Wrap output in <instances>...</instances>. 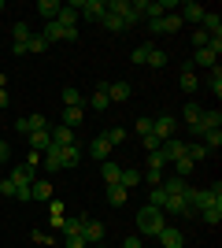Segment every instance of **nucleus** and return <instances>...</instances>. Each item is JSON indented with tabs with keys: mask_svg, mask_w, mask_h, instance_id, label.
I'll return each mask as SVG.
<instances>
[{
	"mask_svg": "<svg viewBox=\"0 0 222 248\" xmlns=\"http://www.w3.org/2000/svg\"><path fill=\"white\" fill-rule=\"evenodd\" d=\"M141 182H152V186H159V182H163V170H145V174H141Z\"/></svg>",
	"mask_w": 222,
	"mask_h": 248,
	"instance_id": "nucleus-49",
	"label": "nucleus"
},
{
	"mask_svg": "<svg viewBox=\"0 0 222 248\" xmlns=\"http://www.w3.org/2000/svg\"><path fill=\"white\" fill-rule=\"evenodd\" d=\"M196 89H200V78L192 71H181V93H196Z\"/></svg>",
	"mask_w": 222,
	"mask_h": 248,
	"instance_id": "nucleus-34",
	"label": "nucleus"
},
{
	"mask_svg": "<svg viewBox=\"0 0 222 248\" xmlns=\"http://www.w3.org/2000/svg\"><path fill=\"white\" fill-rule=\"evenodd\" d=\"M26 141H30V152H44L48 148V130H33V134H26Z\"/></svg>",
	"mask_w": 222,
	"mask_h": 248,
	"instance_id": "nucleus-22",
	"label": "nucleus"
},
{
	"mask_svg": "<svg viewBox=\"0 0 222 248\" xmlns=\"http://www.w3.org/2000/svg\"><path fill=\"white\" fill-rule=\"evenodd\" d=\"M0 189H4V174H0Z\"/></svg>",
	"mask_w": 222,
	"mask_h": 248,
	"instance_id": "nucleus-56",
	"label": "nucleus"
},
{
	"mask_svg": "<svg viewBox=\"0 0 222 248\" xmlns=\"http://www.w3.org/2000/svg\"><path fill=\"white\" fill-rule=\"evenodd\" d=\"M189 41H192V48H207V45H211V37H207L204 30H192V37H189Z\"/></svg>",
	"mask_w": 222,
	"mask_h": 248,
	"instance_id": "nucleus-43",
	"label": "nucleus"
},
{
	"mask_svg": "<svg viewBox=\"0 0 222 248\" xmlns=\"http://www.w3.org/2000/svg\"><path fill=\"white\" fill-rule=\"evenodd\" d=\"M200 30L207 33V37H222V19H219V11H207V15H204Z\"/></svg>",
	"mask_w": 222,
	"mask_h": 248,
	"instance_id": "nucleus-15",
	"label": "nucleus"
},
{
	"mask_svg": "<svg viewBox=\"0 0 222 248\" xmlns=\"http://www.w3.org/2000/svg\"><path fill=\"white\" fill-rule=\"evenodd\" d=\"M107 96H111V104L115 100H130V82H111L107 85Z\"/></svg>",
	"mask_w": 222,
	"mask_h": 248,
	"instance_id": "nucleus-26",
	"label": "nucleus"
},
{
	"mask_svg": "<svg viewBox=\"0 0 222 248\" xmlns=\"http://www.w3.org/2000/svg\"><path fill=\"white\" fill-rule=\"evenodd\" d=\"M159 186H163V193H167V197H181V193L189 189V186H185V178H178V174L167 178V182H159Z\"/></svg>",
	"mask_w": 222,
	"mask_h": 248,
	"instance_id": "nucleus-19",
	"label": "nucleus"
},
{
	"mask_svg": "<svg viewBox=\"0 0 222 248\" xmlns=\"http://www.w3.org/2000/svg\"><path fill=\"white\" fill-rule=\"evenodd\" d=\"M48 145H52V148L74 145V130H71V126H56V130H48Z\"/></svg>",
	"mask_w": 222,
	"mask_h": 248,
	"instance_id": "nucleus-9",
	"label": "nucleus"
},
{
	"mask_svg": "<svg viewBox=\"0 0 222 248\" xmlns=\"http://www.w3.org/2000/svg\"><path fill=\"white\" fill-rule=\"evenodd\" d=\"M159 152L167 155V163H174V159H181V155H185V141L170 137V141H163V145H159Z\"/></svg>",
	"mask_w": 222,
	"mask_h": 248,
	"instance_id": "nucleus-12",
	"label": "nucleus"
},
{
	"mask_svg": "<svg viewBox=\"0 0 222 248\" xmlns=\"http://www.w3.org/2000/svg\"><path fill=\"white\" fill-rule=\"evenodd\" d=\"M59 8H63L59 0H37V15H41V19H48V22H56Z\"/></svg>",
	"mask_w": 222,
	"mask_h": 248,
	"instance_id": "nucleus-16",
	"label": "nucleus"
},
{
	"mask_svg": "<svg viewBox=\"0 0 222 248\" xmlns=\"http://www.w3.org/2000/svg\"><path fill=\"white\" fill-rule=\"evenodd\" d=\"M82 119H85V108H63V126H82Z\"/></svg>",
	"mask_w": 222,
	"mask_h": 248,
	"instance_id": "nucleus-28",
	"label": "nucleus"
},
{
	"mask_svg": "<svg viewBox=\"0 0 222 248\" xmlns=\"http://www.w3.org/2000/svg\"><path fill=\"white\" fill-rule=\"evenodd\" d=\"M82 163V148L78 145H67L63 148V170H71V167H78Z\"/></svg>",
	"mask_w": 222,
	"mask_h": 248,
	"instance_id": "nucleus-27",
	"label": "nucleus"
},
{
	"mask_svg": "<svg viewBox=\"0 0 222 248\" xmlns=\"http://www.w3.org/2000/svg\"><path fill=\"white\" fill-rule=\"evenodd\" d=\"M82 222H85V215H78V218H63L59 233H63V237H71V233H82Z\"/></svg>",
	"mask_w": 222,
	"mask_h": 248,
	"instance_id": "nucleus-32",
	"label": "nucleus"
},
{
	"mask_svg": "<svg viewBox=\"0 0 222 248\" xmlns=\"http://www.w3.org/2000/svg\"><path fill=\"white\" fill-rule=\"evenodd\" d=\"M178 15H181V22H196V26H200L204 22V15H207V8H204V4H196V0H185V4H178Z\"/></svg>",
	"mask_w": 222,
	"mask_h": 248,
	"instance_id": "nucleus-6",
	"label": "nucleus"
},
{
	"mask_svg": "<svg viewBox=\"0 0 222 248\" xmlns=\"http://www.w3.org/2000/svg\"><path fill=\"white\" fill-rule=\"evenodd\" d=\"M26 123H30V134L33 130H48V119H44V115H30Z\"/></svg>",
	"mask_w": 222,
	"mask_h": 248,
	"instance_id": "nucleus-45",
	"label": "nucleus"
},
{
	"mask_svg": "<svg viewBox=\"0 0 222 248\" xmlns=\"http://www.w3.org/2000/svg\"><path fill=\"white\" fill-rule=\"evenodd\" d=\"M163 204H167L163 186H152V189H148V207H159V211H163Z\"/></svg>",
	"mask_w": 222,
	"mask_h": 248,
	"instance_id": "nucleus-31",
	"label": "nucleus"
},
{
	"mask_svg": "<svg viewBox=\"0 0 222 248\" xmlns=\"http://www.w3.org/2000/svg\"><path fill=\"white\" fill-rule=\"evenodd\" d=\"M8 155H11V148H8V141L0 137V167H4V159H8Z\"/></svg>",
	"mask_w": 222,
	"mask_h": 248,
	"instance_id": "nucleus-53",
	"label": "nucleus"
},
{
	"mask_svg": "<svg viewBox=\"0 0 222 248\" xmlns=\"http://www.w3.org/2000/svg\"><path fill=\"white\" fill-rule=\"evenodd\" d=\"M30 26H26V22H15V26H11V37H15V45H26L30 41Z\"/></svg>",
	"mask_w": 222,
	"mask_h": 248,
	"instance_id": "nucleus-35",
	"label": "nucleus"
},
{
	"mask_svg": "<svg viewBox=\"0 0 222 248\" xmlns=\"http://www.w3.org/2000/svg\"><path fill=\"white\" fill-rule=\"evenodd\" d=\"M8 182L11 186H33V182H37V170H30L26 163H15L8 170Z\"/></svg>",
	"mask_w": 222,
	"mask_h": 248,
	"instance_id": "nucleus-5",
	"label": "nucleus"
},
{
	"mask_svg": "<svg viewBox=\"0 0 222 248\" xmlns=\"http://www.w3.org/2000/svg\"><path fill=\"white\" fill-rule=\"evenodd\" d=\"M207 89H211L215 96H222V71L219 67H211V74H207Z\"/></svg>",
	"mask_w": 222,
	"mask_h": 248,
	"instance_id": "nucleus-38",
	"label": "nucleus"
},
{
	"mask_svg": "<svg viewBox=\"0 0 222 248\" xmlns=\"http://www.w3.org/2000/svg\"><path fill=\"white\" fill-rule=\"evenodd\" d=\"M222 126V115L219 111H200V137L207 134V130H219Z\"/></svg>",
	"mask_w": 222,
	"mask_h": 248,
	"instance_id": "nucleus-20",
	"label": "nucleus"
},
{
	"mask_svg": "<svg viewBox=\"0 0 222 248\" xmlns=\"http://www.w3.org/2000/svg\"><path fill=\"white\" fill-rule=\"evenodd\" d=\"M89 152H93L96 159H107V155H111V145H107V137H104V134H96L93 141H89Z\"/></svg>",
	"mask_w": 222,
	"mask_h": 248,
	"instance_id": "nucleus-18",
	"label": "nucleus"
},
{
	"mask_svg": "<svg viewBox=\"0 0 222 248\" xmlns=\"http://www.w3.org/2000/svg\"><path fill=\"white\" fill-rule=\"evenodd\" d=\"M63 108H85L82 93H78V89H74V85H67V89H63Z\"/></svg>",
	"mask_w": 222,
	"mask_h": 248,
	"instance_id": "nucleus-29",
	"label": "nucleus"
},
{
	"mask_svg": "<svg viewBox=\"0 0 222 248\" xmlns=\"http://www.w3.org/2000/svg\"><path fill=\"white\" fill-rule=\"evenodd\" d=\"M174 130H178V119H174V115H159V119H152V134H156L159 141H170Z\"/></svg>",
	"mask_w": 222,
	"mask_h": 248,
	"instance_id": "nucleus-4",
	"label": "nucleus"
},
{
	"mask_svg": "<svg viewBox=\"0 0 222 248\" xmlns=\"http://www.w3.org/2000/svg\"><path fill=\"white\" fill-rule=\"evenodd\" d=\"M159 26H163V33H178V30H181V15H178V11L159 15Z\"/></svg>",
	"mask_w": 222,
	"mask_h": 248,
	"instance_id": "nucleus-24",
	"label": "nucleus"
},
{
	"mask_svg": "<svg viewBox=\"0 0 222 248\" xmlns=\"http://www.w3.org/2000/svg\"><path fill=\"white\" fill-rule=\"evenodd\" d=\"M4 104H8V89H0V108H4Z\"/></svg>",
	"mask_w": 222,
	"mask_h": 248,
	"instance_id": "nucleus-54",
	"label": "nucleus"
},
{
	"mask_svg": "<svg viewBox=\"0 0 222 248\" xmlns=\"http://www.w3.org/2000/svg\"><path fill=\"white\" fill-rule=\"evenodd\" d=\"M78 15L89 19V22H100L107 15V0H82V4H78Z\"/></svg>",
	"mask_w": 222,
	"mask_h": 248,
	"instance_id": "nucleus-2",
	"label": "nucleus"
},
{
	"mask_svg": "<svg viewBox=\"0 0 222 248\" xmlns=\"http://www.w3.org/2000/svg\"><path fill=\"white\" fill-rule=\"evenodd\" d=\"M56 22H59V26H78V11L71 8V4H63V8H59V15H56Z\"/></svg>",
	"mask_w": 222,
	"mask_h": 248,
	"instance_id": "nucleus-25",
	"label": "nucleus"
},
{
	"mask_svg": "<svg viewBox=\"0 0 222 248\" xmlns=\"http://www.w3.org/2000/svg\"><path fill=\"white\" fill-rule=\"evenodd\" d=\"M133 222H137V233H145V237H156L159 230L167 226V215H163V211H159V207H141L137 211V218H133Z\"/></svg>",
	"mask_w": 222,
	"mask_h": 248,
	"instance_id": "nucleus-1",
	"label": "nucleus"
},
{
	"mask_svg": "<svg viewBox=\"0 0 222 248\" xmlns=\"http://www.w3.org/2000/svg\"><path fill=\"white\" fill-rule=\"evenodd\" d=\"M163 215H170V218L192 215V218H196V211H192V207L185 204V197H167V204H163Z\"/></svg>",
	"mask_w": 222,
	"mask_h": 248,
	"instance_id": "nucleus-7",
	"label": "nucleus"
},
{
	"mask_svg": "<svg viewBox=\"0 0 222 248\" xmlns=\"http://www.w3.org/2000/svg\"><path fill=\"white\" fill-rule=\"evenodd\" d=\"M156 241H159V248H181V245H185V233H181L178 226H170V222H167V226L156 233Z\"/></svg>",
	"mask_w": 222,
	"mask_h": 248,
	"instance_id": "nucleus-3",
	"label": "nucleus"
},
{
	"mask_svg": "<svg viewBox=\"0 0 222 248\" xmlns=\"http://www.w3.org/2000/svg\"><path fill=\"white\" fill-rule=\"evenodd\" d=\"M89 108H93V111H107V108H111V96H107V85H96V93L89 96Z\"/></svg>",
	"mask_w": 222,
	"mask_h": 248,
	"instance_id": "nucleus-13",
	"label": "nucleus"
},
{
	"mask_svg": "<svg viewBox=\"0 0 222 248\" xmlns=\"http://www.w3.org/2000/svg\"><path fill=\"white\" fill-rule=\"evenodd\" d=\"M126 200H130V189L107 186V204H111V207H126Z\"/></svg>",
	"mask_w": 222,
	"mask_h": 248,
	"instance_id": "nucleus-17",
	"label": "nucleus"
},
{
	"mask_svg": "<svg viewBox=\"0 0 222 248\" xmlns=\"http://www.w3.org/2000/svg\"><path fill=\"white\" fill-rule=\"evenodd\" d=\"M100 26H104V30H111V33H118V30H126V22L118 19V15H111V11H107L104 19H100Z\"/></svg>",
	"mask_w": 222,
	"mask_h": 248,
	"instance_id": "nucleus-36",
	"label": "nucleus"
},
{
	"mask_svg": "<svg viewBox=\"0 0 222 248\" xmlns=\"http://www.w3.org/2000/svg\"><path fill=\"white\" fill-rule=\"evenodd\" d=\"M141 141H145V148H148V152H156V148L163 145V141H159L156 134H145V137H141Z\"/></svg>",
	"mask_w": 222,
	"mask_h": 248,
	"instance_id": "nucleus-50",
	"label": "nucleus"
},
{
	"mask_svg": "<svg viewBox=\"0 0 222 248\" xmlns=\"http://www.w3.org/2000/svg\"><path fill=\"white\" fill-rule=\"evenodd\" d=\"M145 67H152V71L167 67V52H163V48H152V52H148V60H145Z\"/></svg>",
	"mask_w": 222,
	"mask_h": 248,
	"instance_id": "nucleus-30",
	"label": "nucleus"
},
{
	"mask_svg": "<svg viewBox=\"0 0 222 248\" xmlns=\"http://www.w3.org/2000/svg\"><path fill=\"white\" fill-rule=\"evenodd\" d=\"M63 245H67V248H89L82 233H71V237H63Z\"/></svg>",
	"mask_w": 222,
	"mask_h": 248,
	"instance_id": "nucleus-46",
	"label": "nucleus"
},
{
	"mask_svg": "<svg viewBox=\"0 0 222 248\" xmlns=\"http://www.w3.org/2000/svg\"><path fill=\"white\" fill-rule=\"evenodd\" d=\"M44 41H48V45L63 41V26H59V22H48V26H44Z\"/></svg>",
	"mask_w": 222,
	"mask_h": 248,
	"instance_id": "nucleus-39",
	"label": "nucleus"
},
{
	"mask_svg": "<svg viewBox=\"0 0 222 248\" xmlns=\"http://www.w3.org/2000/svg\"><path fill=\"white\" fill-rule=\"evenodd\" d=\"M33 241H37V245H52V233H48V230H33Z\"/></svg>",
	"mask_w": 222,
	"mask_h": 248,
	"instance_id": "nucleus-48",
	"label": "nucleus"
},
{
	"mask_svg": "<svg viewBox=\"0 0 222 248\" xmlns=\"http://www.w3.org/2000/svg\"><path fill=\"white\" fill-rule=\"evenodd\" d=\"M107 145H111V148H115V145H122V141H126V130H122V126H111V130H107Z\"/></svg>",
	"mask_w": 222,
	"mask_h": 248,
	"instance_id": "nucleus-40",
	"label": "nucleus"
},
{
	"mask_svg": "<svg viewBox=\"0 0 222 248\" xmlns=\"http://www.w3.org/2000/svg\"><path fill=\"white\" fill-rule=\"evenodd\" d=\"M0 89H8V74H0Z\"/></svg>",
	"mask_w": 222,
	"mask_h": 248,
	"instance_id": "nucleus-55",
	"label": "nucleus"
},
{
	"mask_svg": "<svg viewBox=\"0 0 222 248\" xmlns=\"http://www.w3.org/2000/svg\"><path fill=\"white\" fill-rule=\"evenodd\" d=\"M174 174H178V178H189L192 174V159H185V155L174 159Z\"/></svg>",
	"mask_w": 222,
	"mask_h": 248,
	"instance_id": "nucleus-41",
	"label": "nucleus"
},
{
	"mask_svg": "<svg viewBox=\"0 0 222 248\" xmlns=\"http://www.w3.org/2000/svg\"><path fill=\"white\" fill-rule=\"evenodd\" d=\"M82 237H85V245H100V241H104V222H96V218L85 215V222H82Z\"/></svg>",
	"mask_w": 222,
	"mask_h": 248,
	"instance_id": "nucleus-8",
	"label": "nucleus"
},
{
	"mask_svg": "<svg viewBox=\"0 0 222 248\" xmlns=\"http://www.w3.org/2000/svg\"><path fill=\"white\" fill-rule=\"evenodd\" d=\"M22 163L30 167V170H37V163H41V152H30V155H26V159H22Z\"/></svg>",
	"mask_w": 222,
	"mask_h": 248,
	"instance_id": "nucleus-51",
	"label": "nucleus"
},
{
	"mask_svg": "<svg viewBox=\"0 0 222 248\" xmlns=\"http://www.w3.org/2000/svg\"><path fill=\"white\" fill-rule=\"evenodd\" d=\"M52 182H48V178H37V182H33L30 186V200H41V204H48V200H52Z\"/></svg>",
	"mask_w": 222,
	"mask_h": 248,
	"instance_id": "nucleus-10",
	"label": "nucleus"
},
{
	"mask_svg": "<svg viewBox=\"0 0 222 248\" xmlns=\"http://www.w3.org/2000/svg\"><path fill=\"white\" fill-rule=\"evenodd\" d=\"M41 163H44V170H63V148H44L41 152Z\"/></svg>",
	"mask_w": 222,
	"mask_h": 248,
	"instance_id": "nucleus-11",
	"label": "nucleus"
},
{
	"mask_svg": "<svg viewBox=\"0 0 222 248\" xmlns=\"http://www.w3.org/2000/svg\"><path fill=\"white\" fill-rule=\"evenodd\" d=\"M89 248H104V245H89Z\"/></svg>",
	"mask_w": 222,
	"mask_h": 248,
	"instance_id": "nucleus-57",
	"label": "nucleus"
},
{
	"mask_svg": "<svg viewBox=\"0 0 222 248\" xmlns=\"http://www.w3.org/2000/svg\"><path fill=\"white\" fill-rule=\"evenodd\" d=\"M118 186H122V189L141 186V170H137V167H122V174H118Z\"/></svg>",
	"mask_w": 222,
	"mask_h": 248,
	"instance_id": "nucleus-21",
	"label": "nucleus"
},
{
	"mask_svg": "<svg viewBox=\"0 0 222 248\" xmlns=\"http://www.w3.org/2000/svg\"><path fill=\"white\" fill-rule=\"evenodd\" d=\"M26 48H30L33 56H41V52H48V41H44V33H30V41H26Z\"/></svg>",
	"mask_w": 222,
	"mask_h": 248,
	"instance_id": "nucleus-33",
	"label": "nucleus"
},
{
	"mask_svg": "<svg viewBox=\"0 0 222 248\" xmlns=\"http://www.w3.org/2000/svg\"><path fill=\"white\" fill-rule=\"evenodd\" d=\"M118 174H122V163H115V159H104V167H100L104 186H118Z\"/></svg>",
	"mask_w": 222,
	"mask_h": 248,
	"instance_id": "nucleus-14",
	"label": "nucleus"
},
{
	"mask_svg": "<svg viewBox=\"0 0 222 248\" xmlns=\"http://www.w3.org/2000/svg\"><path fill=\"white\" fill-rule=\"evenodd\" d=\"M204 148H207V152H215V148L222 145V130H207V134H204V141H200Z\"/></svg>",
	"mask_w": 222,
	"mask_h": 248,
	"instance_id": "nucleus-37",
	"label": "nucleus"
},
{
	"mask_svg": "<svg viewBox=\"0 0 222 248\" xmlns=\"http://www.w3.org/2000/svg\"><path fill=\"white\" fill-rule=\"evenodd\" d=\"M148 52H152V45H137V48H133V56H130V60H133V63H137V67H145V60H148Z\"/></svg>",
	"mask_w": 222,
	"mask_h": 248,
	"instance_id": "nucleus-42",
	"label": "nucleus"
},
{
	"mask_svg": "<svg viewBox=\"0 0 222 248\" xmlns=\"http://www.w3.org/2000/svg\"><path fill=\"white\" fill-rule=\"evenodd\" d=\"M133 130H137V137H145V134H152V119H148V115H141L137 123H133Z\"/></svg>",
	"mask_w": 222,
	"mask_h": 248,
	"instance_id": "nucleus-44",
	"label": "nucleus"
},
{
	"mask_svg": "<svg viewBox=\"0 0 222 248\" xmlns=\"http://www.w3.org/2000/svg\"><path fill=\"white\" fill-rule=\"evenodd\" d=\"M196 218H204L207 226H219L222 222V204H211V207H204V211H196Z\"/></svg>",
	"mask_w": 222,
	"mask_h": 248,
	"instance_id": "nucleus-23",
	"label": "nucleus"
},
{
	"mask_svg": "<svg viewBox=\"0 0 222 248\" xmlns=\"http://www.w3.org/2000/svg\"><path fill=\"white\" fill-rule=\"evenodd\" d=\"M122 248H145V245H141V237L133 233V237H126V241H122Z\"/></svg>",
	"mask_w": 222,
	"mask_h": 248,
	"instance_id": "nucleus-52",
	"label": "nucleus"
},
{
	"mask_svg": "<svg viewBox=\"0 0 222 248\" xmlns=\"http://www.w3.org/2000/svg\"><path fill=\"white\" fill-rule=\"evenodd\" d=\"M48 218H63V204H59V200H48Z\"/></svg>",
	"mask_w": 222,
	"mask_h": 248,
	"instance_id": "nucleus-47",
	"label": "nucleus"
}]
</instances>
